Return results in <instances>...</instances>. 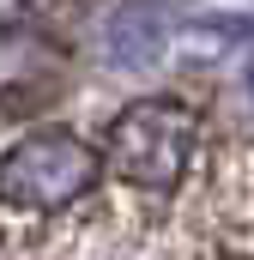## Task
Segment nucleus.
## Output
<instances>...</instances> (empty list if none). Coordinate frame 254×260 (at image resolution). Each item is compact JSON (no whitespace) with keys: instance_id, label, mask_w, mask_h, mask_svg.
<instances>
[{"instance_id":"1","label":"nucleus","mask_w":254,"mask_h":260,"mask_svg":"<svg viewBox=\"0 0 254 260\" xmlns=\"http://www.w3.org/2000/svg\"><path fill=\"white\" fill-rule=\"evenodd\" d=\"M194 145H200V115L176 97H145V103H127L115 115V127L103 139V164L145 188V194H170L194 164Z\"/></svg>"},{"instance_id":"2","label":"nucleus","mask_w":254,"mask_h":260,"mask_svg":"<svg viewBox=\"0 0 254 260\" xmlns=\"http://www.w3.org/2000/svg\"><path fill=\"white\" fill-rule=\"evenodd\" d=\"M91 182H97V151L67 127H43L0 157V200L6 206L55 212L67 200L91 194Z\"/></svg>"}]
</instances>
